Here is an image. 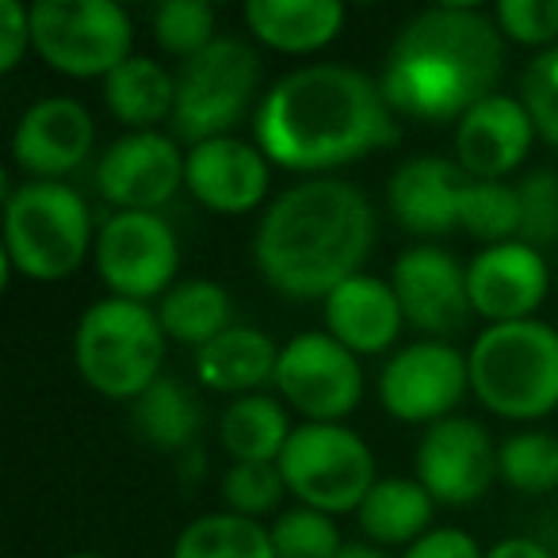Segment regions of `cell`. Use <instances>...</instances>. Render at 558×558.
Returning <instances> with one entry per match:
<instances>
[{"instance_id": "15", "label": "cell", "mask_w": 558, "mask_h": 558, "mask_svg": "<svg viewBox=\"0 0 558 558\" xmlns=\"http://www.w3.org/2000/svg\"><path fill=\"white\" fill-rule=\"evenodd\" d=\"M390 283L402 303L405 326L425 333L428 341H451L474 318L466 291V264H459L440 245H410L398 253Z\"/></svg>"}, {"instance_id": "24", "label": "cell", "mask_w": 558, "mask_h": 558, "mask_svg": "<svg viewBox=\"0 0 558 558\" xmlns=\"http://www.w3.org/2000/svg\"><path fill=\"white\" fill-rule=\"evenodd\" d=\"M104 104L126 131H157V123H172L177 73L146 54H131L104 77Z\"/></svg>"}, {"instance_id": "13", "label": "cell", "mask_w": 558, "mask_h": 558, "mask_svg": "<svg viewBox=\"0 0 558 558\" xmlns=\"http://www.w3.org/2000/svg\"><path fill=\"white\" fill-rule=\"evenodd\" d=\"M379 405L405 425H436L456 417V405L471 395V364L466 352L451 341L402 344L379 372Z\"/></svg>"}, {"instance_id": "41", "label": "cell", "mask_w": 558, "mask_h": 558, "mask_svg": "<svg viewBox=\"0 0 558 558\" xmlns=\"http://www.w3.org/2000/svg\"><path fill=\"white\" fill-rule=\"evenodd\" d=\"M65 558H108V555H96V550H73V555Z\"/></svg>"}, {"instance_id": "26", "label": "cell", "mask_w": 558, "mask_h": 558, "mask_svg": "<svg viewBox=\"0 0 558 558\" xmlns=\"http://www.w3.org/2000/svg\"><path fill=\"white\" fill-rule=\"evenodd\" d=\"M291 433L295 425L288 417V405L264 390L233 398L218 417V444L233 463H279Z\"/></svg>"}, {"instance_id": "32", "label": "cell", "mask_w": 558, "mask_h": 558, "mask_svg": "<svg viewBox=\"0 0 558 558\" xmlns=\"http://www.w3.org/2000/svg\"><path fill=\"white\" fill-rule=\"evenodd\" d=\"M268 532H271L276 558H333L344 547L337 517L306 509V505L283 509L268 524Z\"/></svg>"}, {"instance_id": "1", "label": "cell", "mask_w": 558, "mask_h": 558, "mask_svg": "<svg viewBox=\"0 0 558 558\" xmlns=\"http://www.w3.org/2000/svg\"><path fill=\"white\" fill-rule=\"evenodd\" d=\"M253 142L276 169L329 177L398 142V116L379 81L356 65L314 62L260 96Z\"/></svg>"}, {"instance_id": "21", "label": "cell", "mask_w": 558, "mask_h": 558, "mask_svg": "<svg viewBox=\"0 0 558 558\" xmlns=\"http://www.w3.org/2000/svg\"><path fill=\"white\" fill-rule=\"evenodd\" d=\"M322 318H326V333L337 337L356 356L390 352L405 329V314L395 295V283L367 276V271L344 279L341 288L322 303Z\"/></svg>"}, {"instance_id": "22", "label": "cell", "mask_w": 558, "mask_h": 558, "mask_svg": "<svg viewBox=\"0 0 558 558\" xmlns=\"http://www.w3.org/2000/svg\"><path fill=\"white\" fill-rule=\"evenodd\" d=\"M248 35L276 54H318L349 24V9L337 0H248Z\"/></svg>"}, {"instance_id": "2", "label": "cell", "mask_w": 558, "mask_h": 558, "mask_svg": "<svg viewBox=\"0 0 558 558\" xmlns=\"http://www.w3.org/2000/svg\"><path fill=\"white\" fill-rule=\"evenodd\" d=\"M375 248V210L356 184L311 177L283 187L253 230V264L276 295L326 303Z\"/></svg>"}, {"instance_id": "30", "label": "cell", "mask_w": 558, "mask_h": 558, "mask_svg": "<svg viewBox=\"0 0 558 558\" xmlns=\"http://www.w3.org/2000/svg\"><path fill=\"white\" fill-rule=\"evenodd\" d=\"M497 474L509 489L520 494H547L558 489V436L527 428L512 433L497 448Z\"/></svg>"}, {"instance_id": "37", "label": "cell", "mask_w": 558, "mask_h": 558, "mask_svg": "<svg viewBox=\"0 0 558 558\" xmlns=\"http://www.w3.org/2000/svg\"><path fill=\"white\" fill-rule=\"evenodd\" d=\"M32 50V9L20 0H0V73L20 70Z\"/></svg>"}, {"instance_id": "4", "label": "cell", "mask_w": 558, "mask_h": 558, "mask_svg": "<svg viewBox=\"0 0 558 558\" xmlns=\"http://www.w3.org/2000/svg\"><path fill=\"white\" fill-rule=\"evenodd\" d=\"M387 210L417 238L463 230L486 248L520 233L517 187L474 180L456 157H410L398 165L387 180Z\"/></svg>"}, {"instance_id": "12", "label": "cell", "mask_w": 558, "mask_h": 558, "mask_svg": "<svg viewBox=\"0 0 558 558\" xmlns=\"http://www.w3.org/2000/svg\"><path fill=\"white\" fill-rule=\"evenodd\" d=\"M271 383H276L279 402L295 410L306 425H341L364 398L360 356L326 329H306L288 344H279Z\"/></svg>"}, {"instance_id": "40", "label": "cell", "mask_w": 558, "mask_h": 558, "mask_svg": "<svg viewBox=\"0 0 558 558\" xmlns=\"http://www.w3.org/2000/svg\"><path fill=\"white\" fill-rule=\"evenodd\" d=\"M333 558H387L379 547H367V543H344Z\"/></svg>"}, {"instance_id": "31", "label": "cell", "mask_w": 558, "mask_h": 558, "mask_svg": "<svg viewBox=\"0 0 558 558\" xmlns=\"http://www.w3.org/2000/svg\"><path fill=\"white\" fill-rule=\"evenodd\" d=\"M149 24H154L157 47L169 58H177L180 65L192 62L195 54H203L218 39L215 9L203 0H169L149 16Z\"/></svg>"}, {"instance_id": "28", "label": "cell", "mask_w": 558, "mask_h": 558, "mask_svg": "<svg viewBox=\"0 0 558 558\" xmlns=\"http://www.w3.org/2000/svg\"><path fill=\"white\" fill-rule=\"evenodd\" d=\"M157 318L169 341L199 352L226 329H233V299L215 279H180L157 303Z\"/></svg>"}, {"instance_id": "42", "label": "cell", "mask_w": 558, "mask_h": 558, "mask_svg": "<svg viewBox=\"0 0 558 558\" xmlns=\"http://www.w3.org/2000/svg\"><path fill=\"white\" fill-rule=\"evenodd\" d=\"M555 555H558V543H555Z\"/></svg>"}, {"instance_id": "23", "label": "cell", "mask_w": 558, "mask_h": 558, "mask_svg": "<svg viewBox=\"0 0 558 558\" xmlns=\"http://www.w3.org/2000/svg\"><path fill=\"white\" fill-rule=\"evenodd\" d=\"M276 341L256 326H233L195 352V375L203 387L230 398L260 395L264 383L276 379Z\"/></svg>"}, {"instance_id": "19", "label": "cell", "mask_w": 558, "mask_h": 558, "mask_svg": "<svg viewBox=\"0 0 558 558\" xmlns=\"http://www.w3.org/2000/svg\"><path fill=\"white\" fill-rule=\"evenodd\" d=\"M184 187L199 207L215 210V215H248L268 199L271 161L260 154L256 142H245L238 134L210 138L187 149Z\"/></svg>"}, {"instance_id": "7", "label": "cell", "mask_w": 558, "mask_h": 558, "mask_svg": "<svg viewBox=\"0 0 558 558\" xmlns=\"http://www.w3.org/2000/svg\"><path fill=\"white\" fill-rule=\"evenodd\" d=\"M169 337L157 306L131 299H96L73 329V367L100 398L134 402L161 379Z\"/></svg>"}, {"instance_id": "5", "label": "cell", "mask_w": 558, "mask_h": 558, "mask_svg": "<svg viewBox=\"0 0 558 558\" xmlns=\"http://www.w3.org/2000/svg\"><path fill=\"white\" fill-rule=\"evenodd\" d=\"M93 210L62 180H24L4 195V264L32 283H62L96 248Z\"/></svg>"}, {"instance_id": "16", "label": "cell", "mask_w": 558, "mask_h": 558, "mask_svg": "<svg viewBox=\"0 0 558 558\" xmlns=\"http://www.w3.org/2000/svg\"><path fill=\"white\" fill-rule=\"evenodd\" d=\"M187 154L165 131H126L96 161V192L116 210H157L184 187Z\"/></svg>"}, {"instance_id": "10", "label": "cell", "mask_w": 558, "mask_h": 558, "mask_svg": "<svg viewBox=\"0 0 558 558\" xmlns=\"http://www.w3.org/2000/svg\"><path fill=\"white\" fill-rule=\"evenodd\" d=\"M279 471L299 505L329 517H341V512L356 517L364 497L379 482L375 456L364 436L344 425H306V421L291 433L288 448L279 456Z\"/></svg>"}, {"instance_id": "33", "label": "cell", "mask_w": 558, "mask_h": 558, "mask_svg": "<svg viewBox=\"0 0 558 558\" xmlns=\"http://www.w3.org/2000/svg\"><path fill=\"white\" fill-rule=\"evenodd\" d=\"M283 497H288V482L279 463H230V471L222 474L226 512L260 520L276 512Z\"/></svg>"}, {"instance_id": "35", "label": "cell", "mask_w": 558, "mask_h": 558, "mask_svg": "<svg viewBox=\"0 0 558 558\" xmlns=\"http://www.w3.org/2000/svg\"><path fill=\"white\" fill-rule=\"evenodd\" d=\"M520 100L547 146L558 149V47L539 50L520 73Z\"/></svg>"}, {"instance_id": "18", "label": "cell", "mask_w": 558, "mask_h": 558, "mask_svg": "<svg viewBox=\"0 0 558 558\" xmlns=\"http://www.w3.org/2000/svg\"><path fill=\"white\" fill-rule=\"evenodd\" d=\"M466 291H471L474 318H486L489 326L535 318L550 291L547 256L524 241L478 248L466 264Z\"/></svg>"}, {"instance_id": "25", "label": "cell", "mask_w": 558, "mask_h": 558, "mask_svg": "<svg viewBox=\"0 0 558 558\" xmlns=\"http://www.w3.org/2000/svg\"><path fill=\"white\" fill-rule=\"evenodd\" d=\"M433 494L417 478H379L356 509V524L375 547H413L433 532Z\"/></svg>"}, {"instance_id": "3", "label": "cell", "mask_w": 558, "mask_h": 558, "mask_svg": "<svg viewBox=\"0 0 558 558\" xmlns=\"http://www.w3.org/2000/svg\"><path fill=\"white\" fill-rule=\"evenodd\" d=\"M505 73V35L494 12L474 4H433L398 27L379 73L395 116L421 123H459L497 93Z\"/></svg>"}, {"instance_id": "20", "label": "cell", "mask_w": 558, "mask_h": 558, "mask_svg": "<svg viewBox=\"0 0 558 558\" xmlns=\"http://www.w3.org/2000/svg\"><path fill=\"white\" fill-rule=\"evenodd\" d=\"M535 138L539 134H535L524 100L509 93H494L482 104H474L456 123V161L474 180L505 184V177H512L527 161Z\"/></svg>"}, {"instance_id": "38", "label": "cell", "mask_w": 558, "mask_h": 558, "mask_svg": "<svg viewBox=\"0 0 558 558\" xmlns=\"http://www.w3.org/2000/svg\"><path fill=\"white\" fill-rule=\"evenodd\" d=\"M402 558H486V550L463 527H433L413 547H405Z\"/></svg>"}, {"instance_id": "39", "label": "cell", "mask_w": 558, "mask_h": 558, "mask_svg": "<svg viewBox=\"0 0 558 558\" xmlns=\"http://www.w3.org/2000/svg\"><path fill=\"white\" fill-rule=\"evenodd\" d=\"M486 558H558L550 547H543L539 539H527V535H509V539H497L486 550Z\"/></svg>"}, {"instance_id": "17", "label": "cell", "mask_w": 558, "mask_h": 558, "mask_svg": "<svg viewBox=\"0 0 558 558\" xmlns=\"http://www.w3.org/2000/svg\"><path fill=\"white\" fill-rule=\"evenodd\" d=\"M93 111L73 96H43L12 131V161L24 180H65L93 157Z\"/></svg>"}, {"instance_id": "6", "label": "cell", "mask_w": 558, "mask_h": 558, "mask_svg": "<svg viewBox=\"0 0 558 558\" xmlns=\"http://www.w3.org/2000/svg\"><path fill=\"white\" fill-rule=\"evenodd\" d=\"M471 395L501 421H543L558 410V329L539 318L486 326L466 349Z\"/></svg>"}, {"instance_id": "11", "label": "cell", "mask_w": 558, "mask_h": 558, "mask_svg": "<svg viewBox=\"0 0 558 558\" xmlns=\"http://www.w3.org/2000/svg\"><path fill=\"white\" fill-rule=\"evenodd\" d=\"M93 260L108 295L131 303H161L180 283V238L161 215L149 210H116L104 218Z\"/></svg>"}, {"instance_id": "29", "label": "cell", "mask_w": 558, "mask_h": 558, "mask_svg": "<svg viewBox=\"0 0 558 558\" xmlns=\"http://www.w3.org/2000/svg\"><path fill=\"white\" fill-rule=\"evenodd\" d=\"M172 558H276L271 532L238 512H203L172 543Z\"/></svg>"}, {"instance_id": "34", "label": "cell", "mask_w": 558, "mask_h": 558, "mask_svg": "<svg viewBox=\"0 0 558 558\" xmlns=\"http://www.w3.org/2000/svg\"><path fill=\"white\" fill-rule=\"evenodd\" d=\"M520 203V233L517 241L532 248H555L558 245V172L555 169H535L520 177L517 184Z\"/></svg>"}, {"instance_id": "14", "label": "cell", "mask_w": 558, "mask_h": 558, "mask_svg": "<svg viewBox=\"0 0 558 558\" xmlns=\"http://www.w3.org/2000/svg\"><path fill=\"white\" fill-rule=\"evenodd\" d=\"M413 478L433 494L436 505H474L489 494L497 474V444L474 417L436 421L421 433L413 456Z\"/></svg>"}, {"instance_id": "27", "label": "cell", "mask_w": 558, "mask_h": 558, "mask_svg": "<svg viewBox=\"0 0 558 558\" xmlns=\"http://www.w3.org/2000/svg\"><path fill=\"white\" fill-rule=\"evenodd\" d=\"M131 428L146 448L184 456L203 433V405L184 383L161 375L146 395L131 402Z\"/></svg>"}, {"instance_id": "9", "label": "cell", "mask_w": 558, "mask_h": 558, "mask_svg": "<svg viewBox=\"0 0 558 558\" xmlns=\"http://www.w3.org/2000/svg\"><path fill=\"white\" fill-rule=\"evenodd\" d=\"M32 50L62 77L104 81L134 54V24L111 0H39Z\"/></svg>"}, {"instance_id": "8", "label": "cell", "mask_w": 558, "mask_h": 558, "mask_svg": "<svg viewBox=\"0 0 558 558\" xmlns=\"http://www.w3.org/2000/svg\"><path fill=\"white\" fill-rule=\"evenodd\" d=\"M256 96H260V54L245 39L218 35L203 54L177 70V108L169 123L172 138L184 142L187 149L226 138L253 111Z\"/></svg>"}, {"instance_id": "36", "label": "cell", "mask_w": 558, "mask_h": 558, "mask_svg": "<svg viewBox=\"0 0 558 558\" xmlns=\"http://www.w3.org/2000/svg\"><path fill=\"white\" fill-rule=\"evenodd\" d=\"M494 24L509 43L539 54L558 47V0H501L494 9Z\"/></svg>"}]
</instances>
